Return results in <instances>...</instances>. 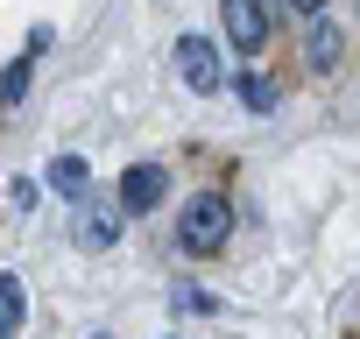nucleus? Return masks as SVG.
Here are the masks:
<instances>
[{
	"mask_svg": "<svg viewBox=\"0 0 360 339\" xmlns=\"http://www.w3.org/2000/svg\"><path fill=\"white\" fill-rule=\"evenodd\" d=\"M226 234H233V205H226L219 191H198V198L184 205L176 248H184V255H219V248H226Z\"/></svg>",
	"mask_w": 360,
	"mask_h": 339,
	"instance_id": "f257e3e1",
	"label": "nucleus"
},
{
	"mask_svg": "<svg viewBox=\"0 0 360 339\" xmlns=\"http://www.w3.org/2000/svg\"><path fill=\"white\" fill-rule=\"evenodd\" d=\"M176 78H184L191 92H219L226 85V64L205 36H176Z\"/></svg>",
	"mask_w": 360,
	"mask_h": 339,
	"instance_id": "f03ea898",
	"label": "nucleus"
},
{
	"mask_svg": "<svg viewBox=\"0 0 360 339\" xmlns=\"http://www.w3.org/2000/svg\"><path fill=\"white\" fill-rule=\"evenodd\" d=\"M219 8H226L233 50H240V57H262V50H269V8H262V0H219Z\"/></svg>",
	"mask_w": 360,
	"mask_h": 339,
	"instance_id": "7ed1b4c3",
	"label": "nucleus"
},
{
	"mask_svg": "<svg viewBox=\"0 0 360 339\" xmlns=\"http://www.w3.org/2000/svg\"><path fill=\"white\" fill-rule=\"evenodd\" d=\"M162 198H169V170L162 162H134L120 177V212H155Z\"/></svg>",
	"mask_w": 360,
	"mask_h": 339,
	"instance_id": "20e7f679",
	"label": "nucleus"
},
{
	"mask_svg": "<svg viewBox=\"0 0 360 339\" xmlns=\"http://www.w3.org/2000/svg\"><path fill=\"white\" fill-rule=\"evenodd\" d=\"M50 184H57L64 198H85V191H92V162H85V155H57V162H50Z\"/></svg>",
	"mask_w": 360,
	"mask_h": 339,
	"instance_id": "39448f33",
	"label": "nucleus"
},
{
	"mask_svg": "<svg viewBox=\"0 0 360 339\" xmlns=\"http://www.w3.org/2000/svg\"><path fill=\"white\" fill-rule=\"evenodd\" d=\"M78 241H85V248H113V241H120V212L85 205V212H78Z\"/></svg>",
	"mask_w": 360,
	"mask_h": 339,
	"instance_id": "423d86ee",
	"label": "nucleus"
},
{
	"mask_svg": "<svg viewBox=\"0 0 360 339\" xmlns=\"http://www.w3.org/2000/svg\"><path fill=\"white\" fill-rule=\"evenodd\" d=\"M29 318V297H22V276H0V339H15Z\"/></svg>",
	"mask_w": 360,
	"mask_h": 339,
	"instance_id": "0eeeda50",
	"label": "nucleus"
},
{
	"mask_svg": "<svg viewBox=\"0 0 360 339\" xmlns=\"http://www.w3.org/2000/svg\"><path fill=\"white\" fill-rule=\"evenodd\" d=\"M304 57H311V71H332V64H339V29L318 22V29L304 36Z\"/></svg>",
	"mask_w": 360,
	"mask_h": 339,
	"instance_id": "6e6552de",
	"label": "nucleus"
},
{
	"mask_svg": "<svg viewBox=\"0 0 360 339\" xmlns=\"http://www.w3.org/2000/svg\"><path fill=\"white\" fill-rule=\"evenodd\" d=\"M29 71H36V50H22L8 71H0V106H22V92H29Z\"/></svg>",
	"mask_w": 360,
	"mask_h": 339,
	"instance_id": "1a4fd4ad",
	"label": "nucleus"
},
{
	"mask_svg": "<svg viewBox=\"0 0 360 339\" xmlns=\"http://www.w3.org/2000/svg\"><path fill=\"white\" fill-rule=\"evenodd\" d=\"M240 106H248V113H269V106H276V78L240 71Z\"/></svg>",
	"mask_w": 360,
	"mask_h": 339,
	"instance_id": "9d476101",
	"label": "nucleus"
},
{
	"mask_svg": "<svg viewBox=\"0 0 360 339\" xmlns=\"http://www.w3.org/2000/svg\"><path fill=\"white\" fill-rule=\"evenodd\" d=\"M290 8H297V15H318V8H325V0H290Z\"/></svg>",
	"mask_w": 360,
	"mask_h": 339,
	"instance_id": "9b49d317",
	"label": "nucleus"
},
{
	"mask_svg": "<svg viewBox=\"0 0 360 339\" xmlns=\"http://www.w3.org/2000/svg\"><path fill=\"white\" fill-rule=\"evenodd\" d=\"M92 339H106V332H92Z\"/></svg>",
	"mask_w": 360,
	"mask_h": 339,
	"instance_id": "f8f14e48",
	"label": "nucleus"
}]
</instances>
